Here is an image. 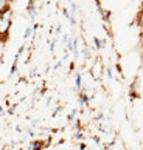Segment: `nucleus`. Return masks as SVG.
Wrapping results in <instances>:
<instances>
[{
    "label": "nucleus",
    "mask_w": 143,
    "mask_h": 150,
    "mask_svg": "<svg viewBox=\"0 0 143 150\" xmlns=\"http://www.w3.org/2000/svg\"><path fill=\"white\" fill-rule=\"evenodd\" d=\"M75 84H76V88H78V90H81V88H82V77H81V74H76Z\"/></svg>",
    "instance_id": "f257e3e1"
},
{
    "label": "nucleus",
    "mask_w": 143,
    "mask_h": 150,
    "mask_svg": "<svg viewBox=\"0 0 143 150\" xmlns=\"http://www.w3.org/2000/svg\"><path fill=\"white\" fill-rule=\"evenodd\" d=\"M95 45H97V48H98V50H101V48H104L106 42L101 40V39H98V37H95Z\"/></svg>",
    "instance_id": "f03ea898"
},
{
    "label": "nucleus",
    "mask_w": 143,
    "mask_h": 150,
    "mask_svg": "<svg viewBox=\"0 0 143 150\" xmlns=\"http://www.w3.org/2000/svg\"><path fill=\"white\" fill-rule=\"evenodd\" d=\"M28 13H30L31 17H34V16H36V8H34V3H33V2L28 5Z\"/></svg>",
    "instance_id": "7ed1b4c3"
},
{
    "label": "nucleus",
    "mask_w": 143,
    "mask_h": 150,
    "mask_svg": "<svg viewBox=\"0 0 143 150\" xmlns=\"http://www.w3.org/2000/svg\"><path fill=\"white\" fill-rule=\"evenodd\" d=\"M79 102H81V105H86L87 102H89V98H87L86 94H82V96H81V99H79Z\"/></svg>",
    "instance_id": "20e7f679"
},
{
    "label": "nucleus",
    "mask_w": 143,
    "mask_h": 150,
    "mask_svg": "<svg viewBox=\"0 0 143 150\" xmlns=\"http://www.w3.org/2000/svg\"><path fill=\"white\" fill-rule=\"evenodd\" d=\"M31 34H33V28H26V31H25V39L31 37Z\"/></svg>",
    "instance_id": "39448f33"
},
{
    "label": "nucleus",
    "mask_w": 143,
    "mask_h": 150,
    "mask_svg": "<svg viewBox=\"0 0 143 150\" xmlns=\"http://www.w3.org/2000/svg\"><path fill=\"white\" fill-rule=\"evenodd\" d=\"M2 50H3V45H0V57H2Z\"/></svg>",
    "instance_id": "423d86ee"
}]
</instances>
